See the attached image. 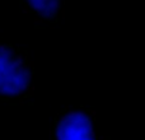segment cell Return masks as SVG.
<instances>
[{
  "instance_id": "10",
  "label": "cell",
  "mask_w": 145,
  "mask_h": 140,
  "mask_svg": "<svg viewBox=\"0 0 145 140\" xmlns=\"http://www.w3.org/2000/svg\"><path fill=\"white\" fill-rule=\"evenodd\" d=\"M17 103H18L19 106H26V101H24V98H19L18 101H17Z\"/></svg>"
},
{
  "instance_id": "3",
  "label": "cell",
  "mask_w": 145,
  "mask_h": 140,
  "mask_svg": "<svg viewBox=\"0 0 145 140\" xmlns=\"http://www.w3.org/2000/svg\"><path fill=\"white\" fill-rule=\"evenodd\" d=\"M34 93H36V85H34V83L32 82V83L29 84L28 89H27V97H28V98H29V97H34Z\"/></svg>"
},
{
  "instance_id": "12",
  "label": "cell",
  "mask_w": 145,
  "mask_h": 140,
  "mask_svg": "<svg viewBox=\"0 0 145 140\" xmlns=\"http://www.w3.org/2000/svg\"><path fill=\"white\" fill-rule=\"evenodd\" d=\"M3 60H4V55L0 54V63H3Z\"/></svg>"
},
{
  "instance_id": "11",
  "label": "cell",
  "mask_w": 145,
  "mask_h": 140,
  "mask_svg": "<svg viewBox=\"0 0 145 140\" xmlns=\"http://www.w3.org/2000/svg\"><path fill=\"white\" fill-rule=\"evenodd\" d=\"M60 12H61V15H60V17L63 18V19H65V17H66V15H65V8H64V7H61Z\"/></svg>"
},
{
  "instance_id": "13",
  "label": "cell",
  "mask_w": 145,
  "mask_h": 140,
  "mask_svg": "<svg viewBox=\"0 0 145 140\" xmlns=\"http://www.w3.org/2000/svg\"><path fill=\"white\" fill-rule=\"evenodd\" d=\"M49 29H51V31H54V29H55V26H50V27H49Z\"/></svg>"
},
{
  "instance_id": "5",
  "label": "cell",
  "mask_w": 145,
  "mask_h": 140,
  "mask_svg": "<svg viewBox=\"0 0 145 140\" xmlns=\"http://www.w3.org/2000/svg\"><path fill=\"white\" fill-rule=\"evenodd\" d=\"M33 23H34V24H43V23H45V18L38 17V15H34V17H33Z\"/></svg>"
},
{
  "instance_id": "1",
  "label": "cell",
  "mask_w": 145,
  "mask_h": 140,
  "mask_svg": "<svg viewBox=\"0 0 145 140\" xmlns=\"http://www.w3.org/2000/svg\"><path fill=\"white\" fill-rule=\"evenodd\" d=\"M95 117L89 110H74L65 106L55 118V126L50 130L51 140H107V136L98 135L94 130Z\"/></svg>"
},
{
  "instance_id": "9",
  "label": "cell",
  "mask_w": 145,
  "mask_h": 140,
  "mask_svg": "<svg viewBox=\"0 0 145 140\" xmlns=\"http://www.w3.org/2000/svg\"><path fill=\"white\" fill-rule=\"evenodd\" d=\"M8 50V46L7 45H3V43H0V54H5Z\"/></svg>"
},
{
  "instance_id": "2",
  "label": "cell",
  "mask_w": 145,
  "mask_h": 140,
  "mask_svg": "<svg viewBox=\"0 0 145 140\" xmlns=\"http://www.w3.org/2000/svg\"><path fill=\"white\" fill-rule=\"evenodd\" d=\"M47 8L51 10V13H52V17H54V15H56V14H57V12L61 9L60 0H51V2H50V4L47 5Z\"/></svg>"
},
{
  "instance_id": "14",
  "label": "cell",
  "mask_w": 145,
  "mask_h": 140,
  "mask_svg": "<svg viewBox=\"0 0 145 140\" xmlns=\"http://www.w3.org/2000/svg\"><path fill=\"white\" fill-rule=\"evenodd\" d=\"M2 66H3V64H2V63H0V69H2Z\"/></svg>"
},
{
  "instance_id": "6",
  "label": "cell",
  "mask_w": 145,
  "mask_h": 140,
  "mask_svg": "<svg viewBox=\"0 0 145 140\" xmlns=\"http://www.w3.org/2000/svg\"><path fill=\"white\" fill-rule=\"evenodd\" d=\"M32 10H31V8L26 4V3H22V13H24V14H29Z\"/></svg>"
},
{
  "instance_id": "7",
  "label": "cell",
  "mask_w": 145,
  "mask_h": 140,
  "mask_svg": "<svg viewBox=\"0 0 145 140\" xmlns=\"http://www.w3.org/2000/svg\"><path fill=\"white\" fill-rule=\"evenodd\" d=\"M34 65H36V63L33 61V60H31V61H28V63H27V70H28V71H33V69H34Z\"/></svg>"
},
{
  "instance_id": "8",
  "label": "cell",
  "mask_w": 145,
  "mask_h": 140,
  "mask_svg": "<svg viewBox=\"0 0 145 140\" xmlns=\"http://www.w3.org/2000/svg\"><path fill=\"white\" fill-rule=\"evenodd\" d=\"M33 75H34V73H33V71H29L27 75H24V76H26V80H27L28 83H29V82L32 80V79H33Z\"/></svg>"
},
{
  "instance_id": "4",
  "label": "cell",
  "mask_w": 145,
  "mask_h": 140,
  "mask_svg": "<svg viewBox=\"0 0 145 140\" xmlns=\"http://www.w3.org/2000/svg\"><path fill=\"white\" fill-rule=\"evenodd\" d=\"M14 60L15 61H26L27 60V56H26V54L24 52H19V54H17L15 56H14Z\"/></svg>"
}]
</instances>
